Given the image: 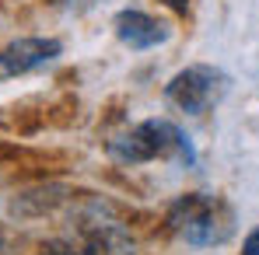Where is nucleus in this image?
I'll return each instance as SVG.
<instances>
[{
  "label": "nucleus",
  "mask_w": 259,
  "mask_h": 255,
  "mask_svg": "<svg viewBox=\"0 0 259 255\" xmlns=\"http://www.w3.org/2000/svg\"><path fill=\"white\" fill-rule=\"evenodd\" d=\"M168 227L182 241H189L196 248L224 245L231 238V231H235V210L221 196L189 192L168 210Z\"/></svg>",
  "instance_id": "obj_1"
},
{
  "label": "nucleus",
  "mask_w": 259,
  "mask_h": 255,
  "mask_svg": "<svg viewBox=\"0 0 259 255\" xmlns=\"http://www.w3.org/2000/svg\"><path fill=\"white\" fill-rule=\"evenodd\" d=\"M109 150L123 165H144V161H158V158H179L186 165L196 161V150H193L189 136L168 119H147V123L133 126L119 140H112Z\"/></svg>",
  "instance_id": "obj_2"
},
{
  "label": "nucleus",
  "mask_w": 259,
  "mask_h": 255,
  "mask_svg": "<svg viewBox=\"0 0 259 255\" xmlns=\"http://www.w3.org/2000/svg\"><path fill=\"white\" fill-rule=\"evenodd\" d=\"M228 91H231V77L224 70H217L210 63H193L168 81L165 98L186 116H203V112H210L214 105L224 101Z\"/></svg>",
  "instance_id": "obj_3"
},
{
  "label": "nucleus",
  "mask_w": 259,
  "mask_h": 255,
  "mask_svg": "<svg viewBox=\"0 0 259 255\" xmlns=\"http://www.w3.org/2000/svg\"><path fill=\"white\" fill-rule=\"evenodd\" d=\"M60 53H63L60 39H39V35L14 39L0 49V81H14V77L32 74V70H42Z\"/></svg>",
  "instance_id": "obj_4"
},
{
  "label": "nucleus",
  "mask_w": 259,
  "mask_h": 255,
  "mask_svg": "<svg viewBox=\"0 0 259 255\" xmlns=\"http://www.w3.org/2000/svg\"><path fill=\"white\" fill-rule=\"evenodd\" d=\"M112 25H116L119 42L130 49H154V45H165L172 35V28L165 21H158L144 11H119Z\"/></svg>",
  "instance_id": "obj_5"
},
{
  "label": "nucleus",
  "mask_w": 259,
  "mask_h": 255,
  "mask_svg": "<svg viewBox=\"0 0 259 255\" xmlns=\"http://www.w3.org/2000/svg\"><path fill=\"white\" fill-rule=\"evenodd\" d=\"M39 255H81L74 245H63V241H53V245H46Z\"/></svg>",
  "instance_id": "obj_6"
},
{
  "label": "nucleus",
  "mask_w": 259,
  "mask_h": 255,
  "mask_svg": "<svg viewBox=\"0 0 259 255\" xmlns=\"http://www.w3.org/2000/svg\"><path fill=\"white\" fill-rule=\"evenodd\" d=\"M242 255H259V227L245 234V241H242Z\"/></svg>",
  "instance_id": "obj_7"
},
{
  "label": "nucleus",
  "mask_w": 259,
  "mask_h": 255,
  "mask_svg": "<svg viewBox=\"0 0 259 255\" xmlns=\"http://www.w3.org/2000/svg\"><path fill=\"white\" fill-rule=\"evenodd\" d=\"M165 7H172L175 14H189L193 11V0H161Z\"/></svg>",
  "instance_id": "obj_8"
},
{
  "label": "nucleus",
  "mask_w": 259,
  "mask_h": 255,
  "mask_svg": "<svg viewBox=\"0 0 259 255\" xmlns=\"http://www.w3.org/2000/svg\"><path fill=\"white\" fill-rule=\"evenodd\" d=\"M0 252H4V234H0Z\"/></svg>",
  "instance_id": "obj_9"
}]
</instances>
